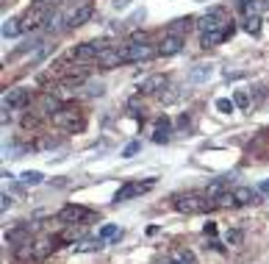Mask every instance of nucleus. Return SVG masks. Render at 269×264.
Here are the masks:
<instances>
[{"instance_id":"f257e3e1","label":"nucleus","mask_w":269,"mask_h":264,"mask_svg":"<svg viewBox=\"0 0 269 264\" xmlns=\"http://www.w3.org/2000/svg\"><path fill=\"white\" fill-rule=\"evenodd\" d=\"M53 125L64 128V131H81L84 128V117H81V108L75 106H61L59 111L53 114Z\"/></svg>"},{"instance_id":"f03ea898","label":"nucleus","mask_w":269,"mask_h":264,"mask_svg":"<svg viewBox=\"0 0 269 264\" xmlns=\"http://www.w3.org/2000/svg\"><path fill=\"white\" fill-rule=\"evenodd\" d=\"M156 184H158L156 178H147V181H128L125 186H120V192L114 195V200H117V203H125V200L139 198V195L150 192V189H156Z\"/></svg>"},{"instance_id":"7ed1b4c3","label":"nucleus","mask_w":269,"mask_h":264,"mask_svg":"<svg viewBox=\"0 0 269 264\" xmlns=\"http://www.w3.org/2000/svg\"><path fill=\"white\" fill-rule=\"evenodd\" d=\"M230 25H233V23L225 17L222 9H211L205 17H200L197 31H200V34H211V31H225V28H230Z\"/></svg>"},{"instance_id":"20e7f679","label":"nucleus","mask_w":269,"mask_h":264,"mask_svg":"<svg viewBox=\"0 0 269 264\" xmlns=\"http://www.w3.org/2000/svg\"><path fill=\"white\" fill-rule=\"evenodd\" d=\"M211 200L208 198H200V195H180L178 200H175V209L180 211V214H200V211H205V209H211Z\"/></svg>"},{"instance_id":"39448f33","label":"nucleus","mask_w":269,"mask_h":264,"mask_svg":"<svg viewBox=\"0 0 269 264\" xmlns=\"http://www.w3.org/2000/svg\"><path fill=\"white\" fill-rule=\"evenodd\" d=\"M122 50H125V64H131V61H147L158 53V50H153L144 42H128V45H122Z\"/></svg>"},{"instance_id":"423d86ee","label":"nucleus","mask_w":269,"mask_h":264,"mask_svg":"<svg viewBox=\"0 0 269 264\" xmlns=\"http://www.w3.org/2000/svg\"><path fill=\"white\" fill-rule=\"evenodd\" d=\"M89 20H92V3H78L72 12H67L64 23H67V28H81V25H86Z\"/></svg>"},{"instance_id":"0eeeda50","label":"nucleus","mask_w":269,"mask_h":264,"mask_svg":"<svg viewBox=\"0 0 269 264\" xmlns=\"http://www.w3.org/2000/svg\"><path fill=\"white\" fill-rule=\"evenodd\" d=\"M92 211L84 209V206H64V209L59 211V220L67 222V225H75V222H89L92 220Z\"/></svg>"},{"instance_id":"6e6552de","label":"nucleus","mask_w":269,"mask_h":264,"mask_svg":"<svg viewBox=\"0 0 269 264\" xmlns=\"http://www.w3.org/2000/svg\"><path fill=\"white\" fill-rule=\"evenodd\" d=\"M106 48H108L106 42H84V45H78V48L72 50V59H75V61H89V59H97V56H100Z\"/></svg>"},{"instance_id":"1a4fd4ad","label":"nucleus","mask_w":269,"mask_h":264,"mask_svg":"<svg viewBox=\"0 0 269 264\" xmlns=\"http://www.w3.org/2000/svg\"><path fill=\"white\" fill-rule=\"evenodd\" d=\"M97 64H100L103 70H111V67L125 64V50H122V48H111V45H108V48L97 56Z\"/></svg>"},{"instance_id":"9d476101","label":"nucleus","mask_w":269,"mask_h":264,"mask_svg":"<svg viewBox=\"0 0 269 264\" xmlns=\"http://www.w3.org/2000/svg\"><path fill=\"white\" fill-rule=\"evenodd\" d=\"M31 100V92L17 86V89H9L6 97H3V108H23L25 103Z\"/></svg>"},{"instance_id":"9b49d317","label":"nucleus","mask_w":269,"mask_h":264,"mask_svg":"<svg viewBox=\"0 0 269 264\" xmlns=\"http://www.w3.org/2000/svg\"><path fill=\"white\" fill-rule=\"evenodd\" d=\"M183 50V36H175V34H167L164 42L158 45V56H175Z\"/></svg>"},{"instance_id":"f8f14e48","label":"nucleus","mask_w":269,"mask_h":264,"mask_svg":"<svg viewBox=\"0 0 269 264\" xmlns=\"http://www.w3.org/2000/svg\"><path fill=\"white\" fill-rule=\"evenodd\" d=\"M161 89H167V75H147V78L142 81L144 95H158Z\"/></svg>"},{"instance_id":"ddd939ff","label":"nucleus","mask_w":269,"mask_h":264,"mask_svg":"<svg viewBox=\"0 0 269 264\" xmlns=\"http://www.w3.org/2000/svg\"><path fill=\"white\" fill-rule=\"evenodd\" d=\"M169 137H172V122H169L167 117L156 120V128H153V142L164 145V142H169Z\"/></svg>"},{"instance_id":"4468645a","label":"nucleus","mask_w":269,"mask_h":264,"mask_svg":"<svg viewBox=\"0 0 269 264\" xmlns=\"http://www.w3.org/2000/svg\"><path fill=\"white\" fill-rule=\"evenodd\" d=\"M233 200H236V206L258 203V192H255V189H250V186H236V189H233Z\"/></svg>"},{"instance_id":"2eb2a0df","label":"nucleus","mask_w":269,"mask_h":264,"mask_svg":"<svg viewBox=\"0 0 269 264\" xmlns=\"http://www.w3.org/2000/svg\"><path fill=\"white\" fill-rule=\"evenodd\" d=\"M227 186H230V181H227V178H214L208 184V189H205V198H208V200H219L222 195H225Z\"/></svg>"},{"instance_id":"dca6fc26","label":"nucleus","mask_w":269,"mask_h":264,"mask_svg":"<svg viewBox=\"0 0 269 264\" xmlns=\"http://www.w3.org/2000/svg\"><path fill=\"white\" fill-rule=\"evenodd\" d=\"M233 34V25L225 31H211V34H203V48H214V45H219L222 39H227V36Z\"/></svg>"},{"instance_id":"f3484780","label":"nucleus","mask_w":269,"mask_h":264,"mask_svg":"<svg viewBox=\"0 0 269 264\" xmlns=\"http://www.w3.org/2000/svg\"><path fill=\"white\" fill-rule=\"evenodd\" d=\"M53 247H56V239H39V242H34V258H36V261H42V258L53 250Z\"/></svg>"},{"instance_id":"a211bd4d","label":"nucleus","mask_w":269,"mask_h":264,"mask_svg":"<svg viewBox=\"0 0 269 264\" xmlns=\"http://www.w3.org/2000/svg\"><path fill=\"white\" fill-rule=\"evenodd\" d=\"M191 23H194V20H191V17H180V20H175V23L169 25V31H167V34L183 36V31H189V28H191Z\"/></svg>"},{"instance_id":"6ab92c4d","label":"nucleus","mask_w":269,"mask_h":264,"mask_svg":"<svg viewBox=\"0 0 269 264\" xmlns=\"http://www.w3.org/2000/svg\"><path fill=\"white\" fill-rule=\"evenodd\" d=\"M211 64H197L194 67V70H191V81H194V84H200V81H208L211 78Z\"/></svg>"},{"instance_id":"aec40b11","label":"nucleus","mask_w":269,"mask_h":264,"mask_svg":"<svg viewBox=\"0 0 269 264\" xmlns=\"http://www.w3.org/2000/svg\"><path fill=\"white\" fill-rule=\"evenodd\" d=\"M20 181H23L25 186H39L45 181V175L42 173H36V170H25L23 175H20Z\"/></svg>"},{"instance_id":"412c9836","label":"nucleus","mask_w":269,"mask_h":264,"mask_svg":"<svg viewBox=\"0 0 269 264\" xmlns=\"http://www.w3.org/2000/svg\"><path fill=\"white\" fill-rule=\"evenodd\" d=\"M6 242H9V245H25V242H28V231H25V228L9 231V234H6Z\"/></svg>"},{"instance_id":"4be33fe9","label":"nucleus","mask_w":269,"mask_h":264,"mask_svg":"<svg viewBox=\"0 0 269 264\" xmlns=\"http://www.w3.org/2000/svg\"><path fill=\"white\" fill-rule=\"evenodd\" d=\"M244 31H247V34H258V31H261V17H258V14H247Z\"/></svg>"},{"instance_id":"5701e85b","label":"nucleus","mask_w":269,"mask_h":264,"mask_svg":"<svg viewBox=\"0 0 269 264\" xmlns=\"http://www.w3.org/2000/svg\"><path fill=\"white\" fill-rule=\"evenodd\" d=\"M20 31H23V25H20V20H6V23H3V36H17Z\"/></svg>"},{"instance_id":"b1692460","label":"nucleus","mask_w":269,"mask_h":264,"mask_svg":"<svg viewBox=\"0 0 269 264\" xmlns=\"http://www.w3.org/2000/svg\"><path fill=\"white\" fill-rule=\"evenodd\" d=\"M117 236H120V228H117V225H111V222H108V225H103L100 228V234H97V239H117Z\"/></svg>"},{"instance_id":"393cba45","label":"nucleus","mask_w":269,"mask_h":264,"mask_svg":"<svg viewBox=\"0 0 269 264\" xmlns=\"http://www.w3.org/2000/svg\"><path fill=\"white\" fill-rule=\"evenodd\" d=\"M103 239H84L81 245H75V253H84V250H100Z\"/></svg>"},{"instance_id":"a878e982","label":"nucleus","mask_w":269,"mask_h":264,"mask_svg":"<svg viewBox=\"0 0 269 264\" xmlns=\"http://www.w3.org/2000/svg\"><path fill=\"white\" fill-rule=\"evenodd\" d=\"M42 108H45V111H48V114H56V111H59V108H61V103L56 100L53 95H45V97H42Z\"/></svg>"},{"instance_id":"bb28decb","label":"nucleus","mask_w":269,"mask_h":264,"mask_svg":"<svg viewBox=\"0 0 269 264\" xmlns=\"http://www.w3.org/2000/svg\"><path fill=\"white\" fill-rule=\"evenodd\" d=\"M81 84H86V72H72L64 78V86H81Z\"/></svg>"},{"instance_id":"cd10ccee","label":"nucleus","mask_w":269,"mask_h":264,"mask_svg":"<svg viewBox=\"0 0 269 264\" xmlns=\"http://www.w3.org/2000/svg\"><path fill=\"white\" fill-rule=\"evenodd\" d=\"M216 108H219L222 114H230V111L236 108V103H233V100H227V97H219V100H216Z\"/></svg>"},{"instance_id":"c85d7f7f","label":"nucleus","mask_w":269,"mask_h":264,"mask_svg":"<svg viewBox=\"0 0 269 264\" xmlns=\"http://www.w3.org/2000/svg\"><path fill=\"white\" fill-rule=\"evenodd\" d=\"M142 150V142H131V145H125V150H122V159H133Z\"/></svg>"},{"instance_id":"c756f323","label":"nucleus","mask_w":269,"mask_h":264,"mask_svg":"<svg viewBox=\"0 0 269 264\" xmlns=\"http://www.w3.org/2000/svg\"><path fill=\"white\" fill-rule=\"evenodd\" d=\"M175 261H180V264H194V253H189V250H175Z\"/></svg>"},{"instance_id":"7c9ffc66","label":"nucleus","mask_w":269,"mask_h":264,"mask_svg":"<svg viewBox=\"0 0 269 264\" xmlns=\"http://www.w3.org/2000/svg\"><path fill=\"white\" fill-rule=\"evenodd\" d=\"M233 103H236L239 108H247V106H250V97H247V92H244V89H239V92L233 95Z\"/></svg>"},{"instance_id":"2f4dec72","label":"nucleus","mask_w":269,"mask_h":264,"mask_svg":"<svg viewBox=\"0 0 269 264\" xmlns=\"http://www.w3.org/2000/svg\"><path fill=\"white\" fill-rule=\"evenodd\" d=\"M244 239V234H241V231H227V245H239V242Z\"/></svg>"},{"instance_id":"473e14b6","label":"nucleus","mask_w":269,"mask_h":264,"mask_svg":"<svg viewBox=\"0 0 269 264\" xmlns=\"http://www.w3.org/2000/svg\"><path fill=\"white\" fill-rule=\"evenodd\" d=\"M0 209H3V211H6V209H12V195H9V192H3V195H0Z\"/></svg>"},{"instance_id":"72a5a7b5","label":"nucleus","mask_w":269,"mask_h":264,"mask_svg":"<svg viewBox=\"0 0 269 264\" xmlns=\"http://www.w3.org/2000/svg\"><path fill=\"white\" fill-rule=\"evenodd\" d=\"M252 3H255V0H239V9L244 14H252Z\"/></svg>"},{"instance_id":"f704fd0d","label":"nucleus","mask_w":269,"mask_h":264,"mask_svg":"<svg viewBox=\"0 0 269 264\" xmlns=\"http://www.w3.org/2000/svg\"><path fill=\"white\" fill-rule=\"evenodd\" d=\"M86 92H89L92 97H95V95H103V84H89V89H86Z\"/></svg>"},{"instance_id":"c9c22d12","label":"nucleus","mask_w":269,"mask_h":264,"mask_svg":"<svg viewBox=\"0 0 269 264\" xmlns=\"http://www.w3.org/2000/svg\"><path fill=\"white\" fill-rule=\"evenodd\" d=\"M203 234H205V236H214V234H216V225H214V222H205Z\"/></svg>"},{"instance_id":"e433bc0d","label":"nucleus","mask_w":269,"mask_h":264,"mask_svg":"<svg viewBox=\"0 0 269 264\" xmlns=\"http://www.w3.org/2000/svg\"><path fill=\"white\" fill-rule=\"evenodd\" d=\"M258 192H269V178H266V181H261V184H258Z\"/></svg>"},{"instance_id":"4c0bfd02","label":"nucleus","mask_w":269,"mask_h":264,"mask_svg":"<svg viewBox=\"0 0 269 264\" xmlns=\"http://www.w3.org/2000/svg\"><path fill=\"white\" fill-rule=\"evenodd\" d=\"M178 125H180V128H189V117L183 114V117H180V120H178Z\"/></svg>"},{"instance_id":"58836bf2","label":"nucleus","mask_w":269,"mask_h":264,"mask_svg":"<svg viewBox=\"0 0 269 264\" xmlns=\"http://www.w3.org/2000/svg\"><path fill=\"white\" fill-rule=\"evenodd\" d=\"M128 6V0H114V9H125Z\"/></svg>"},{"instance_id":"ea45409f","label":"nucleus","mask_w":269,"mask_h":264,"mask_svg":"<svg viewBox=\"0 0 269 264\" xmlns=\"http://www.w3.org/2000/svg\"><path fill=\"white\" fill-rule=\"evenodd\" d=\"M39 3H45V6H48V3H50V0H39Z\"/></svg>"},{"instance_id":"a19ab883","label":"nucleus","mask_w":269,"mask_h":264,"mask_svg":"<svg viewBox=\"0 0 269 264\" xmlns=\"http://www.w3.org/2000/svg\"><path fill=\"white\" fill-rule=\"evenodd\" d=\"M167 264H180V261H175V258H172V261H167Z\"/></svg>"}]
</instances>
